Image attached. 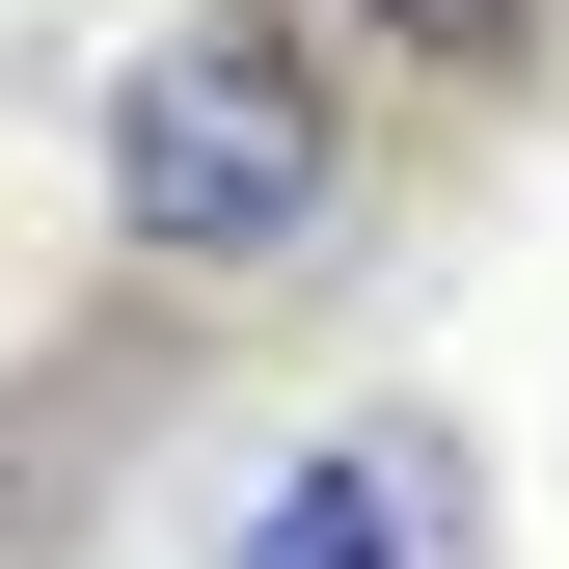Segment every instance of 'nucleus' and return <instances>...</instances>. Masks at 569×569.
<instances>
[{"mask_svg":"<svg viewBox=\"0 0 569 569\" xmlns=\"http://www.w3.org/2000/svg\"><path fill=\"white\" fill-rule=\"evenodd\" d=\"M82 218L136 299H326L352 218H380V82L326 54V0H163V28L109 54V109H82Z\"/></svg>","mask_w":569,"mask_h":569,"instance_id":"nucleus-1","label":"nucleus"},{"mask_svg":"<svg viewBox=\"0 0 569 569\" xmlns=\"http://www.w3.org/2000/svg\"><path fill=\"white\" fill-rule=\"evenodd\" d=\"M190 569H488V461L435 407H326V435H271L190 516Z\"/></svg>","mask_w":569,"mask_h":569,"instance_id":"nucleus-2","label":"nucleus"},{"mask_svg":"<svg viewBox=\"0 0 569 569\" xmlns=\"http://www.w3.org/2000/svg\"><path fill=\"white\" fill-rule=\"evenodd\" d=\"M326 54L352 82H435V109H516L569 54V0H326Z\"/></svg>","mask_w":569,"mask_h":569,"instance_id":"nucleus-3","label":"nucleus"}]
</instances>
